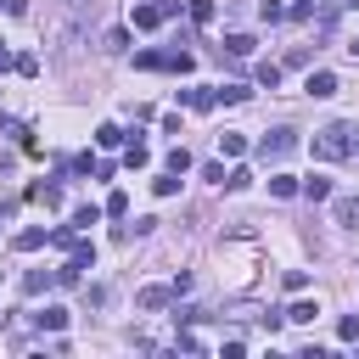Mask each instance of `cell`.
I'll return each instance as SVG.
<instances>
[{
    "instance_id": "d4e9b609",
    "label": "cell",
    "mask_w": 359,
    "mask_h": 359,
    "mask_svg": "<svg viewBox=\"0 0 359 359\" xmlns=\"http://www.w3.org/2000/svg\"><path fill=\"white\" fill-rule=\"evenodd\" d=\"M168 168H174V174H185V168H191V151H185V146H174V151H168Z\"/></svg>"
},
{
    "instance_id": "d6a6232c",
    "label": "cell",
    "mask_w": 359,
    "mask_h": 359,
    "mask_svg": "<svg viewBox=\"0 0 359 359\" xmlns=\"http://www.w3.org/2000/svg\"><path fill=\"white\" fill-rule=\"evenodd\" d=\"M353 50H359V45H353Z\"/></svg>"
},
{
    "instance_id": "30bf717a",
    "label": "cell",
    "mask_w": 359,
    "mask_h": 359,
    "mask_svg": "<svg viewBox=\"0 0 359 359\" xmlns=\"http://www.w3.org/2000/svg\"><path fill=\"white\" fill-rule=\"evenodd\" d=\"M252 79H258L264 90H275V84H280V62H258V67H252Z\"/></svg>"
},
{
    "instance_id": "6da1fadb",
    "label": "cell",
    "mask_w": 359,
    "mask_h": 359,
    "mask_svg": "<svg viewBox=\"0 0 359 359\" xmlns=\"http://www.w3.org/2000/svg\"><path fill=\"white\" fill-rule=\"evenodd\" d=\"M359 151V123H348V118H337V123H325L320 135H314V157L320 163H342V157H353Z\"/></svg>"
},
{
    "instance_id": "603a6c76",
    "label": "cell",
    "mask_w": 359,
    "mask_h": 359,
    "mask_svg": "<svg viewBox=\"0 0 359 359\" xmlns=\"http://www.w3.org/2000/svg\"><path fill=\"white\" fill-rule=\"evenodd\" d=\"M151 191H157V196H174V191H180V174H174V168H168V174H163V180H151Z\"/></svg>"
},
{
    "instance_id": "ac0fdd59",
    "label": "cell",
    "mask_w": 359,
    "mask_h": 359,
    "mask_svg": "<svg viewBox=\"0 0 359 359\" xmlns=\"http://www.w3.org/2000/svg\"><path fill=\"white\" fill-rule=\"evenodd\" d=\"M269 191H275V196H297V180H292V174H269Z\"/></svg>"
},
{
    "instance_id": "484cf974",
    "label": "cell",
    "mask_w": 359,
    "mask_h": 359,
    "mask_svg": "<svg viewBox=\"0 0 359 359\" xmlns=\"http://www.w3.org/2000/svg\"><path fill=\"white\" fill-rule=\"evenodd\" d=\"M258 17H264V22H280V17H286V6H275V0H264V6H258Z\"/></svg>"
},
{
    "instance_id": "d6986e66",
    "label": "cell",
    "mask_w": 359,
    "mask_h": 359,
    "mask_svg": "<svg viewBox=\"0 0 359 359\" xmlns=\"http://www.w3.org/2000/svg\"><path fill=\"white\" fill-rule=\"evenodd\" d=\"M45 286H56V269H50V275H45V269H34V275L22 280V292H45Z\"/></svg>"
},
{
    "instance_id": "4fadbf2b",
    "label": "cell",
    "mask_w": 359,
    "mask_h": 359,
    "mask_svg": "<svg viewBox=\"0 0 359 359\" xmlns=\"http://www.w3.org/2000/svg\"><path fill=\"white\" fill-rule=\"evenodd\" d=\"M123 163H129V168H146V163H151V151H146V140H129V151H123Z\"/></svg>"
},
{
    "instance_id": "7a4b0ae2",
    "label": "cell",
    "mask_w": 359,
    "mask_h": 359,
    "mask_svg": "<svg viewBox=\"0 0 359 359\" xmlns=\"http://www.w3.org/2000/svg\"><path fill=\"white\" fill-rule=\"evenodd\" d=\"M292 146H297V129H269V135L258 140V163H286Z\"/></svg>"
},
{
    "instance_id": "4dcf8cb0",
    "label": "cell",
    "mask_w": 359,
    "mask_h": 359,
    "mask_svg": "<svg viewBox=\"0 0 359 359\" xmlns=\"http://www.w3.org/2000/svg\"><path fill=\"white\" fill-rule=\"evenodd\" d=\"M342 6H359V0H342Z\"/></svg>"
},
{
    "instance_id": "f546056e",
    "label": "cell",
    "mask_w": 359,
    "mask_h": 359,
    "mask_svg": "<svg viewBox=\"0 0 359 359\" xmlns=\"http://www.w3.org/2000/svg\"><path fill=\"white\" fill-rule=\"evenodd\" d=\"M6 67H11V50H6V39H0V73H6Z\"/></svg>"
},
{
    "instance_id": "277c9868",
    "label": "cell",
    "mask_w": 359,
    "mask_h": 359,
    "mask_svg": "<svg viewBox=\"0 0 359 359\" xmlns=\"http://www.w3.org/2000/svg\"><path fill=\"white\" fill-rule=\"evenodd\" d=\"M180 101H185L191 112H213V101H219V95H213V90H202V84H191V90H180Z\"/></svg>"
},
{
    "instance_id": "ffe728a7",
    "label": "cell",
    "mask_w": 359,
    "mask_h": 359,
    "mask_svg": "<svg viewBox=\"0 0 359 359\" xmlns=\"http://www.w3.org/2000/svg\"><path fill=\"white\" fill-rule=\"evenodd\" d=\"M314 314H320V309H314V303H292V309H286V320H292V325H309V320H314Z\"/></svg>"
},
{
    "instance_id": "52a82bcc",
    "label": "cell",
    "mask_w": 359,
    "mask_h": 359,
    "mask_svg": "<svg viewBox=\"0 0 359 359\" xmlns=\"http://www.w3.org/2000/svg\"><path fill=\"white\" fill-rule=\"evenodd\" d=\"M297 191H303L309 202H325V196H331V180H320V174H309V180H297Z\"/></svg>"
},
{
    "instance_id": "5b68a950",
    "label": "cell",
    "mask_w": 359,
    "mask_h": 359,
    "mask_svg": "<svg viewBox=\"0 0 359 359\" xmlns=\"http://www.w3.org/2000/svg\"><path fill=\"white\" fill-rule=\"evenodd\" d=\"M129 22H135V28H157V22H163V11H157V0H146V6H135V11H129Z\"/></svg>"
},
{
    "instance_id": "cb8c5ba5",
    "label": "cell",
    "mask_w": 359,
    "mask_h": 359,
    "mask_svg": "<svg viewBox=\"0 0 359 359\" xmlns=\"http://www.w3.org/2000/svg\"><path fill=\"white\" fill-rule=\"evenodd\" d=\"M95 140H101V146H118V140H123V129H118V123H101V129H95Z\"/></svg>"
},
{
    "instance_id": "8fae6325",
    "label": "cell",
    "mask_w": 359,
    "mask_h": 359,
    "mask_svg": "<svg viewBox=\"0 0 359 359\" xmlns=\"http://www.w3.org/2000/svg\"><path fill=\"white\" fill-rule=\"evenodd\" d=\"M219 151H224V157H241V151H247V135L224 129V135H219Z\"/></svg>"
},
{
    "instance_id": "4316f807",
    "label": "cell",
    "mask_w": 359,
    "mask_h": 359,
    "mask_svg": "<svg viewBox=\"0 0 359 359\" xmlns=\"http://www.w3.org/2000/svg\"><path fill=\"white\" fill-rule=\"evenodd\" d=\"M107 213H112V219H118V213H129V196H123V191H112V196H107Z\"/></svg>"
},
{
    "instance_id": "9a60e30c",
    "label": "cell",
    "mask_w": 359,
    "mask_h": 359,
    "mask_svg": "<svg viewBox=\"0 0 359 359\" xmlns=\"http://www.w3.org/2000/svg\"><path fill=\"white\" fill-rule=\"evenodd\" d=\"M168 297H174V292H168V286H146V292H140V309H163V303H168Z\"/></svg>"
},
{
    "instance_id": "7402d4cb",
    "label": "cell",
    "mask_w": 359,
    "mask_h": 359,
    "mask_svg": "<svg viewBox=\"0 0 359 359\" xmlns=\"http://www.w3.org/2000/svg\"><path fill=\"white\" fill-rule=\"evenodd\" d=\"M224 185H230V191H247V185H252V168H230Z\"/></svg>"
},
{
    "instance_id": "ba28073f",
    "label": "cell",
    "mask_w": 359,
    "mask_h": 359,
    "mask_svg": "<svg viewBox=\"0 0 359 359\" xmlns=\"http://www.w3.org/2000/svg\"><path fill=\"white\" fill-rule=\"evenodd\" d=\"M34 325H39V331H62V325H67V309H56V303H50V309H39V314H34Z\"/></svg>"
},
{
    "instance_id": "3957f363",
    "label": "cell",
    "mask_w": 359,
    "mask_h": 359,
    "mask_svg": "<svg viewBox=\"0 0 359 359\" xmlns=\"http://www.w3.org/2000/svg\"><path fill=\"white\" fill-rule=\"evenodd\" d=\"M45 241H50V230H45V224H28V230H17V236H11V247H17V252H39Z\"/></svg>"
},
{
    "instance_id": "44dd1931",
    "label": "cell",
    "mask_w": 359,
    "mask_h": 359,
    "mask_svg": "<svg viewBox=\"0 0 359 359\" xmlns=\"http://www.w3.org/2000/svg\"><path fill=\"white\" fill-rule=\"evenodd\" d=\"M337 337H342V342H359V314H342V320H337Z\"/></svg>"
},
{
    "instance_id": "83f0119b",
    "label": "cell",
    "mask_w": 359,
    "mask_h": 359,
    "mask_svg": "<svg viewBox=\"0 0 359 359\" xmlns=\"http://www.w3.org/2000/svg\"><path fill=\"white\" fill-rule=\"evenodd\" d=\"M0 6H6L11 17H22V11H28V0H0Z\"/></svg>"
},
{
    "instance_id": "f1b7e54d",
    "label": "cell",
    "mask_w": 359,
    "mask_h": 359,
    "mask_svg": "<svg viewBox=\"0 0 359 359\" xmlns=\"http://www.w3.org/2000/svg\"><path fill=\"white\" fill-rule=\"evenodd\" d=\"M157 11H163V17H174V11H180V0H157Z\"/></svg>"
},
{
    "instance_id": "1f68e13d",
    "label": "cell",
    "mask_w": 359,
    "mask_h": 359,
    "mask_svg": "<svg viewBox=\"0 0 359 359\" xmlns=\"http://www.w3.org/2000/svg\"><path fill=\"white\" fill-rule=\"evenodd\" d=\"M67 6H84V0H67Z\"/></svg>"
},
{
    "instance_id": "8992f818",
    "label": "cell",
    "mask_w": 359,
    "mask_h": 359,
    "mask_svg": "<svg viewBox=\"0 0 359 359\" xmlns=\"http://www.w3.org/2000/svg\"><path fill=\"white\" fill-rule=\"evenodd\" d=\"M303 90H309V95H337V73H325V67H320V73H309V84H303Z\"/></svg>"
},
{
    "instance_id": "2e32d148",
    "label": "cell",
    "mask_w": 359,
    "mask_h": 359,
    "mask_svg": "<svg viewBox=\"0 0 359 359\" xmlns=\"http://www.w3.org/2000/svg\"><path fill=\"white\" fill-rule=\"evenodd\" d=\"M185 6H191V22H196V28L213 22V0H185Z\"/></svg>"
},
{
    "instance_id": "5bb4252c",
    "label": "cell",
    "mask_w": 359,
    "mask_h": 359,
    "mask_svg": "<svg viewBox=\"0 0 359 359\" xmlns=\"http://www.w3.org/2000/svg\"><path fill=\"white\" fill-rule=\"evenodd\" d=\"M95 219H101L95 202H79V208H73V230H84V224H95Z\"/></svg>"
},
{
    "instance_id": "e0dca14e",
    "label": "cell",
    "mask_w": 359,
    "mask_h": 359,
    "mask_svg": "<svg viewBox=\"0 0 359 359\" xmlns=\"http://www.w3.org/2000/svg\"><path fill=\"white\" fill-rule=\"evenodd\" d=\"M213 95H219V101H230V107H236V101H247V95H252V90H247V84H219V90H213Z\"/></svg>"
},
{
    "instance_id": "7c38bea8",
    "label": "cell",
    "mask_w": 359,
    "mask_h": 359,
    "mask_svg": "<svg viewBox=\"0 0 359 359\" xmlns=\"http://www.w3.org/2000/svg\"><path fill=\"white\" fill-rule=\"evenodd\" d=\"M224 50L230 56H252V34H224Z\"/></svg>"
},
{
    "instance_id": "9c48e42d",
    "label": "cell",
    "mask_w": 359,
    "mask_h": 359,
    "mask_svg": "<svg viewBox=\"0 0 359 359\" xmlns=\"http://www.w3.org/2000/svg\"><path fill=\"white\" fill-rule=\"evenodd\" d=\"M337 224L359 230V196H342V202H337Z\"/></svg>"
}]
</instances>
